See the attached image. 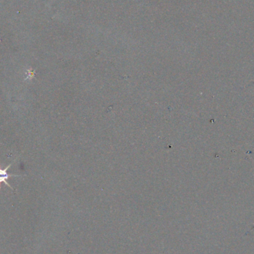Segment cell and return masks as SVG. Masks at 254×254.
Masks as SVG:
<instances>
[{
	"label": "cell",
	"mask_w": 254,
	"mask_h": 254,
	"mask_svg": "<svg viewBox=\"0 0 254 254\" xmlns=\"http://www.w3.org/2000/svg\"><path fill=\"white\" fill-rule=\"evenodd\" d=\"M16 159H15V160L13 161L12 163L10 164L8 166V167H5V168H4V169L1 168V164H0V189H1V183H5L6 185H8V187L11 188V189H13V187H11V186L9 184H8V182H7V180H8V178H10L11 177H19L20 175H12V174H8L7 172H8V169H9L10 167H11V165H12V164L14 163L15 161H16Z\"/></svg>",
	"instance_id": "obj_1"
}]
</instances>
